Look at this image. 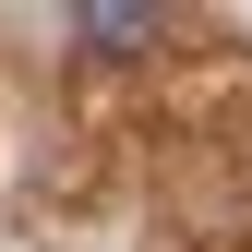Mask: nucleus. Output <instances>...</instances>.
I'll return each mask as SVG.
<instances>
[{
    "mask_svg": "<svg viewBox=\"0 0 252 252\" xmlns=\"http://www.w3.org/2000/svg\"><path fill=\"white\" fill-rule=\"evenodd\" d=\"M72 36H84V48H144L156 12H72Z\"/></svg>",
    "mask_w": 252,
    "mask_h": 252,
    "instance_id": "1",
    "label": "nucleus"
}]
</instances>
